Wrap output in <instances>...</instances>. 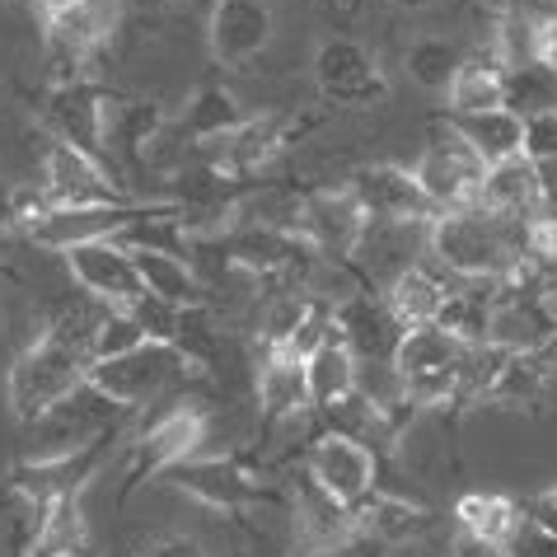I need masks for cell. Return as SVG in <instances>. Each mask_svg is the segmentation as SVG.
I'll list each match as a JSON object with an SVG mask.
<instances>
[{"mask_svg":"<svg viewBox=\"0 0 557 557\" xmlns=\"http://www.w3.org/2000/svg\"><path fill=\"white\" fill-rule=\"evenodd\" d=\"M426 249L445 272L463 276V282L506 286L524 276V221L483 207L436 211L426 221Z\"/></svg>","mask_w":557,"mask_h":557,"instance_id":"1","label":"cell"},{"mask_svg":"<svg viewBox=\"0 0 557 557\" xmlns=\"http://www.w3.org/2000/svg\"><path fill=\"white\" fill-rule=\"evenodd\" d=\"M89 375V329L81 333L75 319H61L42 329L34 343L14 356L5 375V404L20 426H34L42 412H52L61 398H71Z\"/></svg>","mask_w":557,"mask_h":557,"instance_id":"2","label":"cell"},{"mask_svg":"<svg viewBox=\"0 0 557 557\" xmlns=\"http://www.w3.org/2000/svg\"><path fill=\"white\" fill-rule=\"evenodd\" d=\"M469 361L473 347H463L459 337H450L436 323L426 329H408L394 347V375L404 384L408 408H445L455 394H463L469 384Z\"/></svg>","mask_w":557,"mask_h":557,"instance_id":"3","label":"cell"},{"mask_svg":"<svg viewBox=\"0 0 557 557\" xmlns=\"http://www.w3.org/2000/svg\"><path fill=\"white\" fill-rule=\"evenodd\" d=\"M164 211H178V202H108V207H42L24 221V235L38 244V249H52V253H71L81 244H103V239H122L136 221L146 215H164Z\"/></svg>","mask_w":557,"mask_h":557,"instance_id":"4","label":"cell"},{"mask_svg":"<svg viewBox=\"0 0 557 557\" xmlns=\"http://www.w3.org/2000/svg\"><path fill=\"white\" fill-rule=\"evenodd\" d=\"M188 370H202L183 347H169V343H141L127 356H113V361H89V375L85 384L99 389L108 404H117L122 412L146 404V398L164 394L169 384Z\"/></svg>","mask_w":557,"mask_h":557,"instance_id":"5","label":"cell"},{"mask_svg":"<svg viewBox=\"0 0 557 557\" xmlns=\"http://www.w3.org/2000/svg\"><path fill=\"white\" fill-rule=\"evenodd\" d=\"M122 417L117 404H108L99 389L81 384L71 398H61L52 412H42L34 426H28V463H42V459H66V455H81L89 445L108 441V431Z\"/></svg>","mask_w":557,"mask_h":557,"instance_id":"6","label":"cell"},{"mask_svg":"<svg viewBox=\"0 0 557 557\" xmlns=\"http://www.w3.org/2000/svg\"><path fill=\"white\" fill-rule=\"evenodd\" d=\"M309 71H314V89L337 108H375L389 99V75L380 57L356 38H323Z\"/></svg>","mask_w":557,"mask_h":557,"instance_id":"7","label":"cell"},{"mask_svg":"<svg viewBox=\"0 0 557 557\" xmlns=\"http://www.w3.org/2000/svg\"><path fill=\"white\" fill-rule=\"evenodd\" d=\"M483 174L487 164L473 154V146L445 122L436 132V141L422 150V160L412 164V178L417 188L426 193V202L436 211H463V207H478V188H483Z\"/></svg>","mask_w":557,"mask_h":557,"instance_id":"8","label":"cell"},{"mask_svg":"<svg viewBox=\"0 0 557 557\" xmlns=\"http://www.w3.org/2000/svg\"><path fill=\"white\" fill-rule=\"evenodd\" d=\"M113 108L117 99L108 95L103 85L95 81H57L52 95H48V122L57 132V141L75 146L81 154H89V160H108V127H113Z\"/></svg>","mask_w":557,"mask_h":557,"instance_id":"9","label":"cell"},{"mask_svg":"<svg viewBox=\"0 0 557 557\" xmlns=\"http://www.w3.org/2000/svg\"><path fill=\"white\" fill-rule=\"evenodd\" d=\"M207 445V412L197 404H174L160 412L154 422L132 441V459H127V487H141L146 478L178 469L183 459L202 455Z\"/></svg>","mask_w":557,"mask_h":557,"instance_id":"10","label":"cell"},{"mask_svg":"<svg viewBox=\"0 0 557 557\" xmlns=\"http://www.w3.org/2000/svg\"><path fill=\"white\" fill-rule=\"evenodd\" d=\"M375 473H380L375 450L356 436L323 431V436L309 445V483L343 506H361L370 492H375Z\"/></svg>","mask_w":557,"mask_h":557,"instance_id":"11","label":"cell"},{"mask_svg":"<svg viewBox=\"0 0 557 557\" xmlns=\"http://www.w3.org/2000/svg\"><path fill=\"white\" fill-rule=\"evenodd\" d=\"M272 38H276V10L268 0H211L207 48L215 66L225 71L249 66L253 57L272 48Z\"/></svg>","mask_w":557,"mask_h":557,"instance_id":"12","label":"cell"},{"mask_svg":"<svg viewBox=\"0 0 557 557\" xmlns=\"http://www.w3.org/2000/svg\"><path fill=\"white\" fill-rule=\"evenodd\" d=\"M370 215L361 207V197L351 193V183L343 188H319L300 197V239L319 253L351 258L366 244Z\"/></svg>","mask_w":557,"mask_h":557,"instance_id":"13","label":"cell"},{"mask_svg":"<svg viewBox=\"0 0 557 557\" xmlns=\"http://www.w3.org/2000/svg\"><path fill=\"white\" fill-rule=\"evenodd\" d=\"M42 202L48 207H108V202H127L122 183H113V174L81 154L66 141H52L42 154Z\"/></svg>","mask_w":557,"mask_h":557,"instance_id":"14","label":"cell"},{"mask_svg":"<svg viewBox=\"0 0 557 557\" xmlns=\"http://www.w3.org/2000/svg\"><path fill=\"white\" fill-rule=\"evenodd\" d=\"M351 193L361 197L370 225H426L436 207L426 202V193L417 188L412 169L404 164H366L347 178Z\"/></svg>","mask_w":557,"mask_h":557,"instance_id":"15","label":"cell"},{"mask_svg":"<svg viewBox=\"0 0 557 557\" xmlns=\"http://www.w3.org/2000/svg\"><path fill=\"white\" fill-rule=\"evenodd\" d=\"M164 478L183 497L202 502L211 510H239L262 497V483L230 455H193V459H183L178 469H169Z\"/></svg>","mask_w":557,"mask_h":557,"instance_id":"16","label":"cell"},{"mask_svg":"<svg viewBox=\"0 0 557 557\" xmlns=\"http://www.w3.org/2000/svg\"><path fill=\"white\" fill-rule=\"evenodd\" d=\"M66 268L75 276V286L108 309H127L146 296L141 276H136V262H132V249H122L117 239L81 244V249L66 253Z\"/></svg>","mask_w":557,"mask_h":557,"instance_id":"17","label":"cell"},{"mask_svg":"<svg viewBox=\"0 0 557 557\" xmlns=\"http://www.w3.org/2000/svg\"><path fill=\"white\" fill-rule=\"evenodd\" d=\"M202 150V164H211L215 174H225L230 183L249 178L258 174L262 164H272L276 154L286 150V122L282 117H249L244 127H235L230 136H221V141H207L197 146Z\"/></svg>","mask_w":557,"mask_h":557,"instance_id":"18","label":"cell"},{"mask_svg":"<svg viewBox=\"0 0 557 557\" xmlns=\"http://www.w3.org/2000/svg\"><path fill=\"white\" fill-rule=\"evenodd\" d=\"M314 258V249L290 235V230H276V225H239L225 235V262L249 276H286L305 268V262Z\"/></svg>","mask_w":557,"mask_h":557,"instance_id":"19","label":"cell"},{"mask_svg":"<svg viewBox=\"0 0 557 557\" xmlns=\"http://www.w3.org/2000/svg\"><path fill=\"white\" fill-rule=\"evenodd\" d=\"M356 539H361V524L351 506L323 497L314 483L296 497V557H333Z\"/></svg>","mask_w":557,"mask_h":557,"instance_id":"20","label":"cell"},{"mask_svg":"<svg viewBox=\"0 0 557 557\" xmlns=\"http://www.w3.org/2000/svg\"><path fill=\"white\" fill-rule=\"evenodd\" d=\"M333 329L347 343V351L356 356V366H394V347H398V337H404V329H398L384 305L366 300V296L333 305Z\"/></svg>","mask_w":557,"mask_h":557,"instance_id":"21","label":"cell"},{"mask_svg":"<svg viewBox=\"0 0 557 557\" xmlns=\"http://www.w3.org/2000/svg\"><path fill=\"white\" fill-rule=\"evenodd\" d=\"M478 207L530 225L534 215H544V188H539V169L524 160V154H520V160H506V164H492L487 174H483V188H478Z\"/></svg>","mask_w":557,"mask_h":557,"instance_id":"22","label":"cell"},{"mask_svg":"<svg viewBox=\"0 0 557 557\" xmlns=\"http://www.w3.org/2000/svg\"><path fill=\"white\" fill-rule=\"evenodd\" d=\"M487 404H497L506 412H539L548 398V366L539 356H497V370L487 375L483 394Z\"/></svg>","mask_w":557,"mask_h":557,"instance_id":"23","label":"cell"},{"mask_svg":"<svg viewBox=\"0 0 557 557\" xmlns=\"http://www.w3.org/2000/svg\"><path fill=\"white\" fill-rule=\"evenodd\" d=\"M136 276H141V290L174 309H202L207 305V286L178 253H150V249H132Z\"/></svg>","mask_w":557,"mask_h":557,"instance_id":"24","label":"cell"},{"mask_svg":"<svg viewBox=\"0 0 557 557\" xmlns=\"http://www.w3.org/2000/svg\"><path fill=\"white\" fill-rule=\"evenodd\" d=\"M445 296H450V290H445V282L436 272L408 262V268L389 282V290H384V309H389L394 323L408 333V329H426V323H436Z\"/></svg>","mask_w":557,"mask_h":557,"instance_id":"25","label":"cell"},{"mask_svg":"<svg viewBox=\"0 0 557 557\" xmlns=\"http://www.w3.org/2000/svg\"><path fill=\"white\" fill-rule=\"evenodd\" d=\"M258 408L272 422H290V417L309 412V384L305 361H290L282 351H268L258 366Z\"/></svg>","mask_w":557,"mask_h":557,"instance_id":"26","label":"cell"},{"mask_svg":"<svg viewBox=\"0 0 557 557\" xmlns=\"http://www.w3.org/2000/svg\"><path fill=\"white\" fill-rule=\"evenodd\" d=\"M356 375H361V366H356V356L347 351L343 337H329L314 356L305 361V384H309V408L329 412L333 404H343V398L356 394Z\"/></svg>","mask_w":557,"mask_h":557,"instance_id":"27","label":"cell"},{"mask_svg":"<svg viewBox=\"0 0 557 557\" xmlns=\"http://www.w3.org/2000/svg\"><path fill=\"white\" fill-rule=\"evenodd\" d=\"M450 127L473 146V154L492 164H506V160H520L524 154V122L506 108H492V113H473V117H450Z\"/></svg>","mask_w":557,"mask_h":557,"instance_id":"28","label":"cell"},{"mask_svg":"<svg viewBox=\"0 0 557 557\" xmlns=\"http://www.w3.org/2000/svg\"><path fill=\"white\" fill-rule=\"evenodd\" d=\"M249 122V113H244V103L235 89L225 85H202L197 95L188 99V108H183V136H188L193 146H207V141H221V136H230L235 127H244Z\"/></svg>","mask_w":557,"mask_h":557,"instance_id":"29","label":"cell"},{"mask_svg":"<svg viewBox=\"0 0 557 557\" xmlns=\"http://www.w3.org/2000/svg\"><path fill=\"white\" fill-rule=\"evenodd\" d=\"M450 117H473V113H492L506 108V85H502V66L492 57H463V66L455 71L450 89Z\"/></svg>","mask_w":557,"mask_h":557,"instance_id":"30","label":"cell"},{"mask_svg":"<svg viewBox=\"0 0 557 557\" xmlns=\"http://www.w3.org/2000/svg\"><path fill=\"white\" fill-rule=\"evenodd\" d=\"M539 42H544V14H534V10L510 5L492 24V61L502 71L539 66Z\"/></svg>","mask_w":557,"mask_h":557,"instance_id":"31","label":"cell"},{"mask_svg":"<svg viewBox=\"0 0 557 557\" xmlns=\"http://www.w3.org/2000/svg\"><path fill=\"white\" fill-rule=\"evenodd\" d=\"M492 282H469L463 290H450L441 305L436 329H445L450 337H459L463 347H487V319H492Z\"/></svg>","mask_w":557,"mask_h":557,"instance_id":"32","label":"cell"},{"mask_svg":"<svg viewBox=\"0 0 557 557\" xmlns=\"http://www.w3.org/2000/svg\"><path fill=\"white\" fill-rule=\"evenodd\" d=\"M459 66H463L459 42H450V38H436V34L417 38L412 48L404 52V71H408V81H412L417 89H426V95H445Z\"/></svg>","mask_w":557,"mask_h":557,"instance_id":"33","label":"cell"},{"mask_svg":"<svg viewBox=\"0 0 557 557\" xmlns=\"http://www.w3.org/2000/svg\"><path fill=\"white\" fill-rule=\"evenodd\" d=\"M455 520L463 534L473 539H487V544H506L510 524L520 520V506L502 497V492H463L455 502Z\"/></svg>","mask_w":557,"mask_h":557,"instance_id":"34","label":"cell"},{"mask_svg":"<svg viewBox=\"0 0 557 557\" xmlns=\"http://www.w3.org/2000/svg\"><path fill=\"white\" fill-rule=\"evenodd\" d=\"M356 510V524H361V534H375V539H389V544H398V539L417 534L422 524L431 520L422 506H412L404 497H384V492H370V497Z\"/></svg>","mask_w":557,"mask_h":557,"instance_id":"35","label":"cell"},{"mask_svg":"<svg viewBox=\"0 0 557 557\" xmlns=\"http://www.w3.org/2000/svg\"><path fill=\"white\" fill-rule=\"evenodd\" d=\"M164 108L150 99H127L113 108V127H108V150H127L132 160H141V150L164 132Z\"/></svg>","mask_w":557,"mask_h":557,"instance_id":"36","label":"cell"},{"mask_svg":"<svg viewBox=\"0 0 557 557\" xmlns=\"http://www.w3.org/2000/svg\"><path fill=\"white\" fill-rule=\"evenodd\" d=\"M502 85H506V113H516V117L553 113V108H557V81L544 66L502 71Z\"/></svg>","mask_w":557,"mask_h":557,"instance_id":"37","label":"cell"},{"mask_svg":"<svg viewBox=\"0 0 557 557\" xmlns=\"http://www.w3.org/2000/svg\"><path fill=\"white\" fill-rule=\"evenodd\" d=\"M141 343H150V337L127 309H108V314L89 323V361H113V356H127Z\"/></svg>","mask_w":557,"mask_h":557,"instance_id":"38","label":"cell"},{"mask_svg":"<svg viewBox=\"0 0 557 557\" xmlns=\"http://www.w3.org/2000/svg\"><path fill=\"white\" fill-rule=\"evenodd\" d=\"M314 305H319V300L305 296V290H286V296H272L268 309H262V343H268V351L282 347L286 337L309 319V309H314Z\"/></svg>","mask_w":557,"mask_h":557,"instance_id":"39","label":"cell"},{"mask_svg":"<svg viewBox=\"0 0 557 557\" xmlns=\"http://www.w3.org/2000/svg\"><path fill=\"white\" fill-rule=\"evenodd\" d=\"M506 557H557V534L544 530L530 510L520 506V520L510 524V534H506Z\"/></svg>","mask_w":557,"mask_h":557,"instance_id":"40","label":"cell"},{"mask_svg":"<svg viewBox=\"0 0 557 557\" xmlns=\"http://www.w3.org/2000/svg\"><path fill=\"white\" fill-rule=\"evenodd\" d=\"M520 122H524V160H530V164L557 160V108H553V113L520 117Z\"/></svg>","mask_w":557,"mask_h":557,"instance_id":"41","label":"cell"},{"mask_svg":"<svg viewBox=\"0 0 557 557\" xmlns=\"http://www.w3.org/2000/svg\"><path fill=\"white\" fill-rule=\"evenodd\" d=\"M141 557H207V548L193 534H160L154 544H146Z\"/></svg>","mask_w":557,"mask_h":557,"instance_id":"42","label":"cell"},{"mask_svg":"<svg viewBox=\"0 0 557 557\" xmlns=\"http://www.w3.org/2000/svg\"><path fill=\"white\" fill-rule=\"evenodd\" d=\"M20 202H24V193L14 188V183L0 178V239L20 230Z\"/></svg>","mask_w":557,"mask_h":557,"instance_id":"43","label":"cell"},{"mask_svg":"<svg viewBox=\"0 0 557 557\" xmlns=\"http://www.w3.org/2000/svg\"><path fill=\"white\" fill-rule=\"evenodd\" d=\"M450 557H506L502 544H487V539H473V534H455V544H450Z\"/></svg>","mask_w":557,"mask_h":557,"instance_id":"44","label":"cell"},{"mask_svg":"<svg viewBox=\"0 0 557 557\" xmlns=\"http://www.w3.org/2000/svg\"><path fill=\"white\" fill-rule=\"evenodd\" d=\"M524 510H530V516H534L539 524H544V530H553V534H557V483H553L548 492H539V497H534L530 506H524Z\"/></svg>","mask_w":557,"mask_h":557,"instance_id":"45","label":"cell"},{"mask_svg":"<svg viewBox=\"0 0 557 557\" xmlns=\"http://www.w3.org/2000/svg\"><path fill=\"white\" fill-rule=\"evenodd\" d=\"M539 66L557 81V14H544V42H539Z\"/></svg>","mask_w":557,"mask_h":557,"instance_id":"46","label":"cell"},{"mask_svg":"<svg viewBox=\"0 0 557 557\" xmlns=\"http://www.w3.org/2000/svg\"><path fill=\"white\" fill-rule=\"evenodd\" d=\"M117 5H122V10H132V14H160L169 0H117Z\"/></svg>","mask_w":557,"mask_h":557,"instance_id":"47","label":"cell"},{"mask_svg":"<svg viewBox=\"0 0 557 557\" xmlns=\"http://www.w3.org/2000/svg\"><path fill=\"white\" fill-rule=\"evenodd\" d=\"M394 10H404V14H426V10H436L441 0H389Z\"/></svg>","mask_w":557,"mask_h":557,"instance_id":"48","label":"cell"},{"mask_svg":"<svg viewBox=\"0 0 557 557\" xmlns=\"http://www.w3.org/2000/svg\"><path fill=\"white\" fill-rule=\"evenodd\" d=\"M10 5H28V0H10Z\"/></svg>","mask_w":557,"mask_h":557,"instance_id":"49","label":"cell"}]
</instances>
